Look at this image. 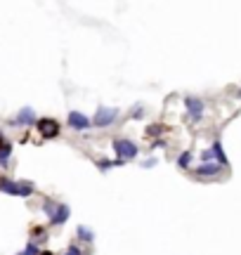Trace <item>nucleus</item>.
I'll use <instances>...</instances> for the list:
<instances>
[{
  "label": "nucleus",
  "mask_w": 241,
  "mask_h": 255,
  "mask_svg": "<svg viewBox=\"0 0 241 255\" xmlns=\"http://www.w3.org/2000/svg\"><path fill=\"white\" fill-rule=\"evenodd\" d=\"M36 130L40 133L43 139H54V137H59V133H62V125H59V121H54V118H38Z\"/></svg>",
  "instance_id": "39448f33"
},
{
  "label": "nucleus",
  "mask_w": 241,
  "mask_h": 255,
  "mask_svg": "<svg viewBox=\"0 0 241 255\" xmlns=\"http://www.w3.org/2000/svg\"><path fill=\"white\" fill-rule=\"evenodd\" d=\"M130 116H133V118H145V109H142V107H135Z\"/></svg>",
  "instance_id": "aec40b11"
},
{
  "label": "nucleus",
  "mask_w": 241,
  "mask_h": 255,
  "mask_svg": "<svg viewBox=\"0 0 241 255\" xmlns=\"http://www.w3.org/2000/svg\"><path fill=\"white\" fill-rule=\"evenodd\" d=\"M40 255H54V253H52V251H43Z\"/></svg>",
  "instance_id": "b1692460"
},
{
  "label": "nucleus",
  "mask_w": 241,
  "mask_h": 255,
  "mask_svg": "<svg viewBox=\"0 0 241 255\" xmlns=\"http://www.w3.org/2000/svg\"><path fill=\"white\" fill-rule=\"evenodd\" d=\"M76 236H78V241H85V243L95 241V232L93 229H88L85 225H78V227H76Z\"/></svg>",
  "instance_id": "f8f14e48"
},
{
  "label": "nucleus",
  "mask_w": 241,
  "mask_h": 255,
  "mask_svg": "<svg viewBox=\"0 0 241 255\" xmlns=\"http://www.w3.org/2000/svg\"><path fill=\"white\" fill-rule=\"evenodd\" d=\"M192 159H194V154H192V151H182V154H180V156H177V168H182V170H192Z\"/></svg>",
  "instance_id": "ddd939ff"
},
{
  "label": "nucleus",
  "mask_w": 241,
  "mask_h": 255,
  "mask_svg": "<svg viewBox=\"0 0 241 255\" xmlns=\"http://www.w3.org/2000/svg\"><path fill=\"white\" fill-rule=\"evenodd\" d=\"M31 236H33V239H40V241H45V239H48V234H45V229H43V227H33V229H31Z\"/></svg>",
  "instance_id": "6ab92c4d"
},
{
  "label": "nucleus",
  "mask_w": 241,
  "mask_h": 255,
  "mask_svg": "<svg viewBox=\"0 0 241 255\" xmlns=\"http://www.w3.org/2000/svg\"><path fill=\"white\" fill-rule=\"evenodd\" d=\"M14 123H17V125H36V123H38V118H36V111H33L31 107L22 109V111L17 114Z\"/></svg>",
  "instance_id": "1a4fd4ad"
},
{
  "label": "nucleus",
  "mask_w": 241,
  "mask_h": 255,
  "mask_svg": "<svg viewBox=\"0 0 241 255\" xmlns=\"http://www.w3.org/2000/svg\"><path fill=\"white\" fill-rule=\"evenodd\" d=\"M54 210H57V203H54V201H45V203H43V213L48 215V217H50V220H52Z\"/></svg>",
  "instance_id": "a211bd4d"
},
{
  "label": "nucleus",
  "mask_w": 241,
  "mask_h": 255,
  "mask_svg": "<svg viewBox=\"0 0 241 255\" xmlns=\"http://www.w3.org/2000/svg\"><path fill=\"white\" fill-rule=\"evenodd\" d=\"M211 149H213V154H215V161L220 163V165H225V168H227L229 159H227V154H225V149H222V142H220V139H215L213 144H211Z\"/></svg>",
  "instance_id": "9d476101"
},
{
  "label": "nucleus",
  "mask_w": 241,
  "mask_h": 255,
  "mask_svg": "<svg viewBox=\"0 0 241 255\" xmlns=\"http://www.w3.org/2000/svg\"><path fill=\"white\" fill-rule=\"evenodd\" d=\"M156 165V159H147V161L142 163V168H154Z\"/></svg>",
  "instance_id": "4be33fe9"
},
{
  "label": "nucleus",
  "mask_w": 241,
  "mask_h": 255,
  "mask_svg": "<svg viewBox=\"0 0 241 255\" xmlns=\"http://www.w3.org/2000/svg\"><path fill=\"white\" fill-rule=\"evenodd\" d=\"M125 161H120V159H116V161H109V159H99L97 161V168L102 170V173H107V170H111V168H119V165H123Z\"/></svg>",
  "instance_id": "4468645a"
},
{
  "label": "nucleus",
  "mask_w": 241,
  "mask_h": 255,
  "mask_svg": "<svg viewBox=\"0 0 241 255\" xmlns=\"http://www.w3.org/2000/svg\"><path fill=\"white\" fill-rule=\"evenodd\" d=\"M69 128L71 130H76V133H83V130H88V128H93V118H88L85 114H80V111H69Z\"/></svg>",
  "instance_id": "423d86ee"
},
{
  "label": "nucleus",
  "mask_w": 241,
  "mask_h": 255,
  "mask_svg": "<svg viewBox=\"0 0 241 255\" xmlns=\"http://www.w3.org/2000/svg\"><path fill=\"white\" fill-rule=\"evenodd\" d=\"M237 97H241V88H239V93H237Z\"/></svg>",
  "instance_id": "393cba45"
},
{
  "label": "nucleus",
  "mask_w": 241,
  "mask_h": 255,
  "mask_svg": "<svg viewBox=\"0 0 241 255\" xmlns=\"http://www.w3.org/2000/svg\"><path fill=\"white\" fill-rule=\"evenodd\" d=\"M12 144L10 142H5L2 147H0V165H7V161H10V156H12Z\"/></svg>",
  "instance_id": "2eb2a0df"
},
{
  "label": "nucleus",
  "mask_w": 241,
  "mask_h": 255,
  "mask_svg": "<svg viewBox=\"0 0 241 255\" xmlns=\"http://www.w3.org/2000/svg\"><path fill=\"white\" fill-rule=\"evenodd\" d=\"M62 255H85V253H83V248H80L78 243H69L67 251H64Z\"/></svg>",
  "instance_id": "f3484780"
},
{
  "label": "nucleus",
  "mask_w": 241,
  "mask_h": 255,
  "mask_svg": "<svg viewBox=\"0 0 241 255\" xmlns=\"http://www.w3.org/2000/svg\"><path fill=\"white\" fill-rule=\"evenodd\" d=\"M2 144H5V137H2V133H0V147H2Z\"/></svg>",
  "instance_id": "5701e85b"
},
{
  "label": "nucleus",
  "mask_w": 241,
  "mask_h": 255,
  "mask_svg": "<svg viewBox=\"0 0 241 255\" xmlns=\"http://www.w3.org/2000/svg\"><path fill=\"white\" fill-rule=\"evenodd\" d=\"M0 191L5 194H12V196H22V199H28L36 187L31 182H14V180H7V177H0Z\"/></svg>",
  "instance_id": "f03ea898"
},
{
  "label": "nucleus",
  "mask_w": 241,
  "mask_h": 255,
  "mask_svg": "<svg viewBox=\"0 0 241 255\" xmlns=\"http://www.w3.org/2000/svg\"><path fill=\"white\" fill-rule=\"evenodd\" d=\"M163 144H166V139H154V144H151V149H149V151H154V149H161Z\"/></svg>",
  "instance_id": "412c9836"
},
{
  "label": "nucleus",
  "mask_w": 241,
  "mask_h": 255,
  "mask_svg": "<svg viewBox=\"0 0 241 255\" xmlns=\"http://www.w3.org/2000/svg\"><path fill=\"white\" fill-rule=\"evenodd\" d=\"M43 251H40V246L36 241H28L26 243V248L22 251V253H17V255H40Z\"/></svg>",
  "instance_id": "dca6fc26"
},
{
  "label": "nucleus",
  "mask_w": 241,
  "mask_h": 255,
  "mask_svg": "<svg viewBox=\"0 0 241 255\" xmlns=\"http://www.w3.org/2000/svg\"><path fill=\"white\" fill-rule=\"evenodd\" d=\"M185 109H187V118L192 123H201L203 121V111H206V102L201 97H185Z\"/></svg>",
  "instance_id": "7ed1b4c3"
},
{
  "label": "nucleus",
  "mask_w": 241,
  "mask_h": 255,
  "mask_svg": "<svg viewBox=\"0 0 241 255\" xmlns=\"http://www.w3.org/2000/svg\"><path fill=\"white\" fill-rule=\"evenodd\" d=\"M111 149H114V154L119 156L120 161H125V163L140 156V147H137L135 142H130L128 137H116V139L111 142Z\"/></svg>",
  "instance_id": "f257e3e1"
},
{
  "label": "nucleus",
  "mask_w": 241,
  "mask_h": 255,
  "mask_svg": "<svg viewBox=\"0 0 241 255\" xmlns=\"http://www.w3.org/2000/svg\"><path fill=\"white\" fill-rule=\"evenodd\" d=\"M69 215H71V208H69L67 203H57V210H54L52 220H50V225L52 227H59V225H64L69 220Z\"/></svg>",
  "instance_id": "6e6552de"
},
{
  "label": "nucleus",
  "mask_w": 241,
  "mask_h": 255,
  "mask_svg": "<svg viewBox=\"0 0 241 255\" xmlns=\"http://www.w3.org/2000/svg\"><path fill=\"white\" fill-rule=\"evenodd\" d=\"M192 173L194 177H199V180H211V177H217V175L222 173V165L220 163H201L196 168H192Z\"/></svg>",
  "instance_id": "0eeeda50"
},
{
  "label": "nucleus",
  "mask_w": 241,
  "mask_h": 255,
  "mask_svg": "<svg viewBox=\"0 0 241 255\" xmlns=\"http://www.w3.org/2000/svg\"><path fill=\"white\" fill-rule=\"evenodd\" d=\"M119 121V109H109V107H99L95 111L93 116V125L95 128H109V125H114V123Z\"/></svg>",
  "instance_id": "20e7f679"
},
{
  "label": "nucleus",
  "mask_w": 241,
  "mask_h": 255,
  "mask_svg": "<svg viewBox=\"0 0 241 255\" xmlns=\"http://www.w3.org/2000/svg\"><path fill=\"white\" fill-rule=\"evenodd\" d=\"M166 130H168V125H163V123H149L147 130H145V135L151 137V139H156V137H161Z\"/></svg>",
  "instance_id": "9b49d317"
}]
</instances>
